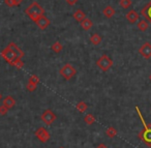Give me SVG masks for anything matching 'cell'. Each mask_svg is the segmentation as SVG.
Wrapping results in <instances>:
<instances>
[{"mask_svg":"<svg viewBox=\"0 0 151 148\" xmlns=\"http://www.w3.org/2000/svg\"><path fill=\"white\" fill-rule=\"evenodd\" d=\"M136 112L138 113L139 117L141 119V122H142V125H143V129L139 133L138 137L147 147H151V124L147 123L145 121L144 117H143L142 113L140 111V108L138 106H136Z\"/></svg>","mask_w":151,"mask_h":148,"instance_id":"6da1fadb","label":"cell"},{"mask_svg":"<svg viewBox=\"0 0 151 148\" xmlns=\"http://www.w3.org/2000/svg\"><path fill=\"white\" fill-rule=\"evenodd\" d=\"M25 14L29 17L30 20H32L33 22H35L36 20L38 19L40 17L45 15V9L40 3L37 2H32L26 7L25 9Z\"/></svg>","mask_w":151,"mask_h":148,"instance_id":"7a4b0ae2","label":"cell"},{"mask_svg":"<svg viewBox=\"0 0 151 148\" xmlns=\"http://www.w3.org/2000/svg\"><path fill=\"white\" fill-rule=\"evenodd\" d=\"M59 74L61 75V77L66 81H69L70 79H73L77 74V69L73 67V65H71L70 63H65L59 71Z\"/></svg>","mask_w":151,"mask_h":148,"instance_id":"3957f363","label":"cell"},{"mask_svg":"<svg viewBox=\"0 0 151 148\" xmlns=\"http://www.w3.org/2000/svg\"><path fill=\"white\" fill-rule=\"evenodd\" d=\"M96 66L101 71H108L113 66V60L108 55H101L99 60L96 61Z\"/></svg>","mask_w":151,"mask_h":148,"instance_id":"277c9868","label":"cell"},{"mask_svg":"<svg viewBox=\"0 0 151 148\" xmlns=\"http://www.w3.org/2000/svg\"><path fill=\"white\" fill-rule=\"evenodd\" d=\"M1 56H2V58L11 65H13V63L15 62L18 58L17 54H16L11 48H9V47H6V48L1 51Z\"/></svg>","mask_w":151,"mask_h":148,"instance_id":"5b68a950","label":"cell"},{"mask_svg":"<svg viewBox=\"0 0 151 148\" xmlns=\"http://www.w3.org/2000/svg\"><path fill=\"white\" fill-rule=\"evenodd\" d=\"M34 135H35V137L37 138L42 143H47L51 138L50 133L48 131V129H47L46 127H42V126L38 127V129L35 131V133H34Z\"/></svg>","mask_w":151,"mask_h":148,"instance_id":"8992f818","label":"cell"},{"mask_svg":"<svg viewBox=\"0 0 151 148\" xmlns=\"http://www.w3.org/2000/svg\"><path fill=\"white\" fill-rule=\"evenodd\" d=\"M56 117H57L56 114H55L52 110H50V109H47L46 111H44V113L42 114L40 118H42V120L44 121L46 124L50 125V124H52L55 120H56Z\"/></svg>","mask_w":151,"mask_h":148,"instance_id":"52a82bcc","label":"cell"},{"mask_svg":"<svg viewBox=\"0 0 151 148\" xmlns=\"http://www.w3.org/2000/svg\"><path fill=\"white\" fill-rule=\"evenodd\" d=\"M139 54L145 59H150L151 58V44L148 42L144 43L139 49Z\"/></svg>","mask_w":151,"mask_h":148,"instance_id":"ba28073f","label":"cell"},{"mask_svg":"<svg viewBox=\"0 0 151 148\" xmlns=\"http://www.w3.org/2000/svg\"><path fill=\"white\" fill-rule=\"evenodd\" d=\"M34 23L36 24V26H37L40 30H46L47 28L50 26L51 22H50V20H49L48 18L44 15V16H42V17L38 18V19L34 22Z\"/></svg>","mask_w":151,"mask_h":148,"instance_id":"9c48e42d","label":"cell"},{"mask_svg":"<svg viewBox=\"0 0 151 148\" xmlns=\"http://www.w3.org/2000/svg\"><path fill=\"white\" fill-rule=\"evenodd\" d=\"M141 16L144 17V19L148 22L149 24H151V0L150 2H148L141 11Z\"/></svg>","mask_w":151,"mask_h":148,"instance_id":"30bf717a","label":"cell"},{"mask_svg":"<svg viewBox=\"0 0 151 148\" xmlns=\"http://www.w3.org/2000/svg\"><path fill=\"white\" fill-rule=\"evenodd\" d=\"M125 18H126V20H127L128 23L134 24L139 19H140V15H139L134 9H130V11L125 15Z\"/></svg>","mask_w":151,"mask_h":148,"instance_id":"8fae6325","label":"cell"},{"mask_svg":"<svg viewBox=\"0 0 151 148\" xmlns=\"http://www.w3.org/2000/svg\"><path fill=\"white\" fill-rule=\"evenodd\" d=\"M2 103H3V106L6 107L7 109H13L14 107L16 106V100L13 97L12 95H6L4 98L2 100Z\"/></svg>","mask_w":151,"mask_h":148,"instance_id":"7c38bea8","label":"cell"},{"mask_svg":"<svg viewBox=\"0 0 151 148\" xmlns=\"http://www.w3.org/2000/svg\"><path fill=\"white\" fill-rule=\"evenodd\" d=\"M116 11L115 9H114L113 6H111V5H108V6H106L105 9H104L103 11V15L105 16L106 18H108V19H111V18L114 17V15H115Z\"/></svg>","mask_w":151,"mask_h":148,"instance_id":"4fadbf2b","label":"cell"},{"mask_svg":"<svg viewBox=\"0 0 151 148\" xmlns=\"http://www.w3.org/2000/svg\"><path fill=\"white\" fill-rule=\"evenodd\" d=\"M7 47H9V48H11L12 50H13L14 52H15L16 54H17V56L19 57V58H23V57H24V52L21 50V49L19 48V47L17 46V45L15 44V43H13V42L9 43V46H7Z\"/></svg>","mask_w":151,"mask_h":148,"instance_id":"5bb4252c","label":"cell"},{"mask_svg":"<svg viewBox=\"0 0 151 148\" xmlns=\"http://www.w3.org/2000/svg\"><path fill=\"white\" fill-rule=\"evenodd\" d=\"M101 42H103V38L99 33H94L90 36V43L93 46H99V45H101Z\"/></svg>","mask_w":151,"mask_h":148,"instance_id":"9a60e30c","label":"cell"},{"mask_svg":"<svg viewBox=\"0 0 151 148\" xmlns=\"http://www.w3.org/2000/svg\"><path fill=\"white\" fill-rule=\"evenodd\" d=\"M73 17L75 18L76 21H78V22H82L83 20L86 18V15H85V13L83 11H81V9H78V11H76L75 13H73Z\"/></svg>","mask_w":151,"mask_h":148,"instance_id":"2e32d148","label":"cell"},{"mask_svg":"<svg viewBox=\"0 0 151 148\" xmlns=\"http://www.w3.org/2000/svg\"><path fill=\"white\" fill-rule=\"evenodd\" d=\"M92 26H93V22L91 21L90 19H88V18H85V19L81 22V27H82L84 30H86V31L89 29H91Z\"/></svg>","mask_w":151,"mask_h":148,"instance_id":"e0dca14e","label":"cell"},{"mask_svg":"<svg viewBox=\"0 0 151 148\" xmlns=\"http://www.w3.org/2000/svg\"><path fill=\"white\" fill-rule=\"evenodd\" d=\"M137 27H138V29L140 30V31H146L147 29H148L149 27V23L146 21V20H140V21L138 22V24H137Z\"/></svg>","mask_w":151,"mask_h":148,"instance_id":"ac0fdd59","label":"cell"},{"mask_svg":"<svg viewBox=\"0 0 151 148\" xmlns=\"http://www.w3.org/2000/svg\"><path fill=\"white\" fill-rule=\"evenodd\" d=\"M76 109L78 110V112L80 113H85L88 109V106L85 102H79L78 104L76 105Z\"/></svg>","mask_w":151,"mask_h":148,"instance_id":"d6986e66","label":"cell"},{"mask_svg":"<svg viewBox=\"0 0 151 148\" xmlns=\"http://www.w3.org/2000/svg\"><path fill=\"white\" fill-rule=\"evenodd\" d=\"M106 135L108 136L109 138H115L117 136V129L113 126H109L107 129H106Z\"/></svg>","mask_w":151,"mask_h":148,"instance_id":"ffe728a7","label":"cell"},{"mask_svg":"<svg viewBox=\"0 0 151 148\" xmlns=\"http://www.w3.org/2000/svg\"><path fill=\"white\" fill-rule=\"evenodd\" d=\"M51 49H52V51L54 53H60L61 51L63 50V46H62V44H61L60 42H55L54 44L52 45Z\"/></svg>","mask_w":151,"mask_h":148,"instance_id":"44dd1931","label":"cell"},{"mask_svg":"<svg viewBox=\"0 0 151 148\" xmlns=\"http://www.w3.org/2000/svg\"><path fill=\"white\" fill-rule=\"evenodd\" d=\"M84 121H85V123H86V124L92 125L93 123L96 121V119H95V117H94V115H93V114H87L86 116L84 117Z\"/></svg>","mask_w":151,"mask_h":148,"instance_id":"7402d4cb","label":"cell"},{"mask_svg":"<svg viewBox=\"0 0 151 148\" xmlns=\"http://www.w3.org/2000/svg\"><path fill=\"white\" fill-rule=\"evenodd\" d=\"M12 66H15L16 69H23L24 62L22 61V58H19V57H18L17 60H16L15 62L13 63V65H12Z\"/></svg>","mask_w":151,"mask_h":148,"instance_id":"603a6c76","label":"cell"},{"mask_svg":"<svg viewBox=\"0 0 151 148\" xmlns=\"http://www.w3.org/2000/svg\"><path fill=\"white\" fill-rule=\"evenodd\" d=\"M119 5L122 9H128L132 5V0H120Z\"/></svg>","mask_w":151,"mask_h":148,"instance_id":"cb8c5ba5","label":"cell"},{"mask_svg":"<svg viewBox=\"0 0 151 148\" xmlns=\"http://www.w3.org/2000/svg\"><path fill=\"white\" fill-rule=\"evenodd\" d=\"M26 89H27L29 92H33V91H35V90L37 89V85H36V84H33V83H30V82H28L27 85H26Z\"/></svg>","mask_w":151,"mask_h":148,"instance_id":"d4e9b609","label":"cell"},{"mask_svg":"<svg viewBox=\"0 0 151 148\" xmlns=\"http://www.w3.org/2000/svg\"><path fill=\"white\" fill-rule=\"evenodd\" d=\"M40 78H38V76H36V75H31L29 77V81L28 82H30V83H33V84H36V85H38V83H40Z\"/></svg>","mask_w":151,"mask_h":148,"instance_id":"484cf974","label":"cell"},{"mask_svg":"<svg viewBox=\"0 0 151 148\" xmlns=\"http://www.w3.org/2000/svg\"><path fill=\"white\" fill-rule=\"evenodd\" d=\"M4 3L7 5V6H9V7L17 6V4H16V2L14 1V0H4Z\"/></svg>","mask_w":151,"mask_h":148,"instance_id":"4316f807","label":"cell"},{"mask_svg":"<svg viewBox=\"0 0 151 148\" xmlns=\"http://www.w3.org/2000/svg\"><path fill=\"white\" fill-rule=\"evenodd\" d=\"M7 111H9V109H7L6 107H4L3 105L2 106H0V115H1V116H4V115L7 113Z\"/></svg>","mask_w":151,"mask_h":148,"instance_id":"83f0119b","label":"cell"},{"mask_svg":"<svg viewBox=\"0 0 151 148\" xmlns=\"http://www.w3.org/2000/svg\"><path fill=\"white\" fill-rule=\"evenodd\" d=\"M65 1H66V3L68 5L73 6V5H75V4H77V3H78L79 0H65Z\"/></svg>","mask_w":151,"mask_h":148,"instance_id":"f1b7e54d","label":"cell"},{"mask_svg":"<svg viewBox=\"0 0 151 148\" xmlns=\"http://www.w3.org/2000/svg\"><path fill=\"white\" fill-rule=\"evenodd\" d=\"M96 148H109V147H108L107 145H105V144H104V143H101V144H99V145L97 146Z\"/></svg>","mask_w":151,"mask_h":148,"instance_id":"f546056e","label":"cell"},{"mask_svg":"<svg viewBox=\"0 0 151 148\" xmlns=\"http://www.w3.org/2000/svg\"><path fill=\"white\" fill-rule=\"evenodd\" d=\"M14 1H15V2H16V4H17V6H18V5H20L22 2H23L24 0H14Z\"/></svg>","mask_w":151,"mask_h":148,"instance_id":"4dcf8cb0","label":"cell"},{"mask_svg":"<svg viewBox=\"0 0 151 148\" xmlns=\"http://www.w3.org/2000/svg\"><path fill=\"white\" fill-rule=\"evenodd\" d=\"M0 100H2V95H1V93H0Z\"/></svg>","mask_w":151,"mask_h":148,"instance_id":"1f68e13d","label":"cell"},{"mask_svg":"<svg viewBox=\"0 0 151 148\" xmlns=\"http://www.w3.org/2000/svg\"><path fill=\"white\" fill-rule=\"evenodd\" d=\"M149 80H150V82H151V74L149 75Z\"/></svg>","mask_w":151,"mask_h":148,"instance_id":"d6a6232c","label":"cell"},{"mask_svg":"<svg viewBox=\"0 0 151 148\" xmlns=\"http://www.w3.org/2000/svg\"><path fill=\"white\" fill-rule=\"evenodd\" d=\"M59 148H65V147H59Z\"/></svg>","mask_w":151,"mask_h":148,"instance_id":"836d02e7","label":"cell"}]
</instances>
